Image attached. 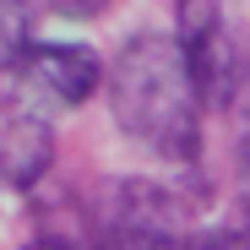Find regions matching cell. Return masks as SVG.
Listing matches in <instances>:
<instances>
[{
    "label": "cell",
    "instance_id": "1",
    "mask_svg": "<svg viewBox=\"0 0 250 250\" xmlns=\"http://www.w3.org/2000/svg\"><path fill=\"white\" fill-rule=\"evenodd\" d=\"M201 76L169 33H136L109 65V109L147 152L185 163L201 147Z\"/></svg>",
    "mask_w": 250,
    "mask_h": 250
},
{
    "label": "cell",
    "instance_id": "2",
    "mask_svg": "<svg viewBox=\"0 0 250 250\" xmlns=\"http://www.w3.org/2000/svg\"><path fill=\"white\" fill-rule=\"evenodd\" d=\"M234 6L239 0H180V44L212 104H229L239 93V71H245Z\"/></svg>",
    "mask_w": 250,
    "mask_h": 250
},
{
    "label": "cell",
    "instance_id": "3",
    "mask_svg": "<svg viewBox=\"0 0 250 250\" xmlns=\"http://www.w3.org/2000/svg\"><path fill=\"white\" fill-rule=\"evenodd\" d=\"M185 223H190V212H185L180 196L125 180V190L109 207L104 250H190L196 239L185 234Z\"/></svg>",
    "mask_w": 250,
    "mask_h": 250
},
{
    "label": "cell",
    "instance_id": "4",
    "mask_svg": "<svg viewBox=\"0 0 250 250\" xmlns=\"http://www.w3.org/2000/svg\"><path fill=\"white\" fill-rule=\"evenodd\" d=\"M22 76H27V87L33 93H44L49 104H87L98 93V82H104V65L87 44H33L27 60H22Z\"/></svg>",
    "mask_w": 250,
    "mask_h": 250
},
{
    "label": "cell",
    "instance_id": "5",
    "mask_svg": "<svg viewBox=\"0 0 250 250\" xmlns=\"http://www.w3.org/2000/svg\"><path fill=\"white\" fill-rule=\"evenodd\" d=\"M55 142H49V120L27 109V104H6L0 109V180L27 190L38 185V174L49 169Z\"/></svg>",
    "mask_w": 250,
    "mask_h": 250
},
{
    "label": "cell",
    "instance_id": "6",
    "mask_svg": "<svg viewBox=\"0 0 250 250\" xmlns=\"http://www.w3.org/2000/svg\"><path fill=\"white\" fill-rule=\"evenodd\" d=\"M33 49V11L22 0H0V71H22Z\"/></svg>",
    "mask_w": 250,
    "mask_h": 250
},
{
    "label": "cell",
    "instance_id": "7",
    "mask_svg": "<svg viewBox=\"0 0 250 250\" xmlns=\"http://www.w3.org/2000/svg\"><path fill=\"white\" fill-rule=\"evenodd\" d=\"M27 11H49V17H98L104 11V0H22Z\"/></svg>",
    "mask_w": 250,
    "mask_h": 250
},
{
    "label": "cell",
    "instance_id": "8",
    "mask_svg": "<svg viewBox=\"0 0 250 250\" xmlns=\"http://www.w3.org/2000/svg\"><path fill=\"white\" fill-rule=\"evenodd\" d=\"M190 250H250V229H212V234H201Z\"/></svg>",
    "mask_w": 250,
    "mask_h": 250
},
{
    "label": "cell",
    "instance_id": "9",
    "mask_svg": "<svg viewBox=\"0 0 250 250\" xmlns=\"http://www.w3.org/2000/svg\"><path fill=\"white\" fill-rule=\"evenodd\" d=\"M239 174H245V218H250V136L239 147Z\"/></svg>",
    "mask_w": 250,
    "mask_h": 250
},
{
    "label": "cell",
    "instance_id": "10",
    "mask_svg": "<svg viewBox=\"0 0 250 250\" xmlns=\"http://www.w3.org/2000/svg\"><path fill=\"white\" fill-rule=\"evenodd\" d=\"M27 250H76V245H71V239H33Z\"/></svg>",
    "mask_w": 250,
    "mask_h": 250
}]
</instances>
